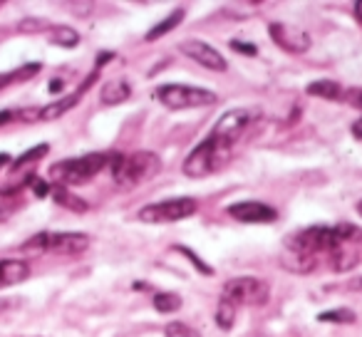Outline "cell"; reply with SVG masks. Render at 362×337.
Returning <instances> with one entry per match:
<instances>
[{
  "label": "cell",
  "mask_w": 362,
  "mask_h": 337,
  "mask_svg": "<svg viewBox=\"0 0 362 337\" xmlns=\"http://www.w3.org/2000/svg\"><path fill=\"white\" fill-rule=\"evenodd\" d=\"M129 97H132L129 82H127V80H112V82H107V85L102 87L100 100H102V105L115 107V105H122V102H127Z\"/></svg>",
  "instance_id": "cell-14"
},
{
  "label": "cell",
  "mask_w": 362,
  "mask_h": 337,
  "mask_svg": "<svg viewBox=\"0 0 362 337\" xmlns=\"http://www.w3.org/2000/svg\"><path fill=\"white\" fill-rule=\"evenodd\" d=\"M40 72V62H30V65H23L21 70H11L0 75V90H6L11 85H21V82H28Z\"/></svg>",
  "instance_id": "cell-17"
},
{
  "label": "cell",
  "mask_w": 362,
  "mask_h": 337,
  "mask_svg": "<svg viewBox=\"0 0 362 337\" xmlns=\"http://www.w3.org/2000/svg\"><path fill=\"white\" fill-rule=\"evenodd\" d=\"M115 151H92V154L77 156V159H65L52 164L50 179L57 187H82V184L92 182L97 174L112 166Z\"/></svg>",
  "instance_id": "cell-2"
},
{
  "label": "cell",
  "mask_w": 362,
  "mask_h": 337,
  "mask_svg": "<svg viewBox=\"0 0 362 337\" xmlns=\"http://www.w3.org/2000/svg\"><path fill=\"white\" fill-rule=\"evenodd\" d=\"M271 290H268V283L258 280L251 276L231 278L223 285V300H228L231 305H246V307H261L268 302Z\"/></svg>",
  "instance_id": "cell-7"
},
{
  "label": "cell",
  "mask_w": 362,
  "mask_h": 337,
  "mask_svg": "<svg viewBox=\"0 0 362 337\" xmlns=\"http://www.w3.org/2000/svg\"><path fill=\"white\" fill-rule=\"evenodd\" d=\"M256 112L251 110H231L214 124L209 139H204L192 154L184 159V174L189 179H204L218 174L228 161L233 159V149L236 141L251 129Z\"/></svg>",
  "instance_id": "cell-1"
},
{
  "label": "cell",
  "mask_w": 362,
  "mask_h": 337,
  "mask_svg": "<svg viewBox=\"0 0 362 337\" xmlns=\"http://www.w3.org/2000/svg\"><path fill=\"white\" fill-rule=\"evenodd\" d=\"M154 310H159V312L181 310V297L176 295V292H156L154 295Z\"/></svg>",
  "instance_id": "cell-22"
},
{
  "label": "cell",
  "mask_w": 362,
  "mask_h": 337,
  "mask_svg": "<svg viewBox=\"0 0 362 337\" xmlns=\"http://www.w3.org/2000/svg\"><path fill=\"white\" fill-rule=\"evenodd\" d=\"M156 100L166 110H194V107H209L216 102V95L206 87H192V85H161L156 90Z\"/></svg>",
  "instance_id": "cell-6"
},
{
  "label": "cell",
  "mask_w": 362,
  "mask_h": 337,
  "mask_svg": "<svg viewBox=\"0 0 362 337\" xmlns=\"http://www.w3.org/2000/svg\"><path fill=\"white\" fill-rule=\"evenodd\" d=\"M342 102H347V105L355 107V110H362V87H350V90H345Z\"/></svg>",
  "instance_id": "cell-26"
},
{
  "label": "cell",
  "mask_w": 362,
  "mask_h": 337,
  "mask_svg": "<svg viewBox=\"0 0 362 337\" xmlns=\"http://www.w3.org/2000/svg\"><path fill=\"white\" fill-rule=\"evenodd\" d=\"M184 16H187V13L181 11V8H176L174 13H169V18H164V20L159 23V25H154L149 32H146V42L159 40V37H164L166 32H171L174 28H179V25H181V20H184Z\"/></svg>",
  "instance_id": "cell-18"
},
{
  "label": "cell",
  "mask_w": 362,
  "mask_h": 337,
  "mask_svg": "<svg viewBox=\"0 0 362 337\" xmlns=\"http://www.w3.org/2000/svg\"><path fill=\"white\" fill-rule=\"evenodd\" d=\"M166 337H202L199 335V330H194L192 325H187V322H169L164 330Z\"/></svg>",
  "instance_id": "cell-24"
},
{
  "label": "cell",
  "mask_w": 362,
  "mask_h": 337,
  "mask_svg": "<svg viewBox=\"0 0 362 337\" xmlns=\"http://www.w3.org/2000/svg\"><path fill=\"white\" fill-rule=\"evenodd\" d=\"M6 164H11V154H6V151H0V169Z\"/></svg>",
  "instance_id": "cell-31"
},
{
  "label": "cell",
  "mask_w": 362,
  "mask_h": 337,
  "mask_svg": "<svg viewBox=\"0 0 362 337\" xmlns=\"http://www.w3.org/2000/svg\"><path fill=\"white\" fill-rule=\"evenodd\" d=\"M33 191H35V196H47V191H52L50 187H47L45 182H33Z\"/></svg>",
  "instance_id": "cell-28"
},
{
  "label": "cell",
  "mask_w": 362,
  "mask_h": 337,
  "mask_svg": "<svg viewBox=\"0 0 362 337\" xmlns=\"http://www.w3.org/2000/svg\"><path fill=\"white\" fill-rule=\"evenodd\" d=\"M179 50L184 52L189 60L199 62V65L206 67V70H211V72H226L228 70L226 57H223L216 47H211L204 40H184L179 45Z\"/></svg>",
  "instance_id": "cell-10"
},
{
  "label": "cell",
  "mask_w": 362,
  "mask_h": 337,
  "mask_svg": "<svg viewBox=\"0 0 362 337\" xmlns=\"http://www.w3.org/2000/svg\"><path fill=\"white\" fill-rule=\"evenodd\" d=\"M268 32H271V40L276 42L281 50H286L288 55H305L313 45L310 35H308L305 30L288 25V23H271Z\"/></svg>",
  "instance_id": "cell-9"
},
{
  "label": "cell",
  "mask_w": 362,
  "mask_h": 337,
  "mask_svg": "<svg viewBox=\"0 0 362 337\" xmlns=\"http://www.w3.org/2000/svg\"><path fill=\"white\" fill-rule=\"evenodd\" d=\"M60 87H62V82H60V80H52V82H50V90H52V92H57Z\"/></svg>",
  "instance_id": "cell-33"
},
{
  "label": "cell",
  "mask_w": 362,
  "mask_h": 337,
  "mask_svg": "<svg viewBox=\"0 0 362 337\" xmlns=\"http://www.w3.org/2000/svg\"><path fill=\"white\" fill-rule=\"evenodd\" d=\"M226 213L233 218V221H241V223H271L278 218L276 208L268 206V203H261V201L231 203V206L226 208Z\"/></svg>",
  "instance_id": "cell-11"
},
{
  "label": "cell",
  "mask_w": 362,
  "mask_h": 337,
  "mask_svg": "<svg viewBox=\"0 0 362 337\" xmlns=\"http://www.w3.org/2000/svg\"><path fill=\"white\" fill-rule=\"evenodd\" d=\"M236 305H231L228 300H223L221 297V302H218V310H216V325L221 327V330H233V325H236Z\"/></svg>",
  "instance_id": "cell-20"
},
{
  "label": "cell",
  "mask_w": 362,
  "mask_h": 337,
  "mask_svg": "<svg viewBox=\"0 0 362 337\" xmlns=\"http://www.w3.org/2000/svg\"><path fill=\"white\" fill-rule=\"evenodd\" d=\"M357 213H360V216H362V201L357 203Z\"/></svg>",
  "instance_id": "cell-34"
},
{
  "label": "cell",
  "mask_w": 362,
  "mask_h": 337,
  "mask_svg": "<svg viewBox=\"0 0 362 337\" xmlns=\"http://www.w3.org/2000/svg\"><path fill=\"white\" fill-rule=\"evenodd\" d=\"M50 40L55 42V45H60V47H75L77 42H80V35H77V32L72 30V28L57 25V28H52Z\"/></svg>",
  "instance_id": "cell-21"
},
{
  "label": "cell",
  "mask_w": 362,
  "mask_h": 337,
  "mask_svg": "<svg viewBox=\"0 0 362 337\" xmlns=\"http://www.w3.org/2000/svg\"><path fill=\"white\" fill-rule=\"evenodd\" d=\"M13 119H16V114H13L11 110H3V112H0V126L8 124V122H13Z\"/></svg>",
  "instance_id": "cell-30"
},
{
  "label": "cell",
  "mask_w": 362,
  "mask_h": 337,
  "mask_svg": "<svg viewBox=\"0 0 362 337\" xmlns=\"http://www.w3.org/2000/svg\"><path fill=\"white\" fill-rule=\"evenodd\" d=\"M231 47H233V50H238V52H241V55H248V57H256V55H258L256 45H251V42L233 40V42H231Z\"/></svg>",
  "instance_id": "cell-27"
},
{
  "label": "cell",
  "mask_w": 362,
  "mask_h": 337,
  "mask_svg": "<svg viewBox=\"0 0 362 337\" xmlns=\"http://www.w3.org/2000/svg\"><path fill=\"white\" fill-rule=\"evenodd\" d=\"M176 251H181V253H184V256H187L189 261H192L194 266L199 268V273H204V276H214L211 266H206V263H202V261H199V256H197V253L192 251V248H181V246H179V248H176Z\"/></svg>",
  "instance_id": "cell-25"
},
{
  "label": "cell",
  "mask_w": 362,
  "mask_h": 337,
  "mask_svg": "<svg viewBox=\"0 0 362 337\" xmlns=\"http://www.w3.org/2000/svg\"><path fill=\"white\" fill-rule=\"evenodd\" d=\"M317 320L320 322H340V325H345V322H355V312H352L350 307H335V310L320 312Z\"/></svg>",
  "instance_id": "cell-23"
},
{
  "label": "cell",
  "mask_w": 362,
  "mask_h": 337,
  "mask_svg": "<svg viewBox=\"0 0 362 337\" xmlns=\"http://www.w3.org/2000/svg\"><path fill=\"white\" fill-rule=\"evenodd\" d=\"M30 268L23 261H0V288L18 285V283L28 280Z\"/></svg>",
  "instance_id": "cell-12"
},
{
  "label": "cell",
  "mask_w": 362,
  "mask_h": 337,
  "mask_svg": "<svg viewBox=\"0 0 362 337\" xmlns=\"http://www.w3.org/2000/svg\"><path fill=\"white\" fill-rule=\"evenodd\" d=\"M305 92L310 97H320V100H327V102H342V95H345V90H342V87L337 85V82H332V80L310 82Z\"/></svg>",
  "instance_id": "cell-15"
},
{
  "label": "cell",
  "mask_w": 362,
  "mask_h": 337,
  "mask_svg": "<svg viewBox=\"0 0 362 337\" xmlns=\"http://www.w3.org/2000/svg\"><path fill=\"white\" fill-rule=\"evenodd\" d=\"M52 199H55L57 206L67 208V211H75V213H85L90 211V203L85 201V199L75 196L72 191H67L65 187H55L52 189Z\"/></svg>",
  "instance_id": "cell-16"
},
{
  "label": "cell",
  "mask_w": 362,
  "mask_h": 337,
  "mask_svg": "<svg viewBox=\"0 0 362 337\" xmlns=\"http://www.w3.org/2000/svg\"><path fill=\"white\" fill-rule=\"evenodd\" d=\"M161 169V161L154 151H132V154H117L112 159V179L117 187H136L154 179Z\"/></svg>",
  "instance_id": "cell-3"
},
{
  "label": "cell",
  "mask_w": 362,
  "mask_h": 337,
  "mask_svg": "<svg viewBox=\"0 0 362 337\" xmlns=\"http://www.w3.org/2000/svg\"><path fill=\"white\" fill-rule=\"evenodd\" d=\"M80 100H82V92L77 90V92H72V95L62 97V100L50 102V105L42 107V110H40V122H55V119H60V117L67 114V112H70L72 107H77V102H80Z\"/></svg>",
  "instance_id": "cell-13"
},
{
  "label": "cell",
  "mask_w": 362,
  "mask_h": 337,
  "mask_svg": "<svg viewBox=\"0 0 362 337\" xmlns=\"http://www.w3.org/2000/svg\"><path fill=\"white\" fill-rule=\"evenodd\" d=\"M197 213V201L194 199H169V201L149 203L139 211L141 223H176L184 218H192Z\"/></svg>",
  "instance_id": "cell-8"
},
{
  "label": "cell",
  "mask_w": 362,
  "mask_h": 337,
  "mask_svg": "<svg viewBox=\"0 0 362 337\" xmlns=\"http://www.w3.org/2000/svg\"><path fill=\"white\" fill-rule=\"evenodd\" d=\"M350 131H352V136H355V139H362V117L350 126Z\"/></svg>",
  "instance_id": "cell-29"
},
{
  "label": "cell",
  "mask_w": 362,
  "mask_h": 337,
  "mask_svg": "<svg viewBox=\"0 0 362 337\" xmlns=\"http://www.w3.org/2000/svg\"><path fill=\"white\" fill-rule=\"evenodd\" d=\"M90 246L85 233H52L42 231L23 243L25 253H60V256H80Z\"/></svg>",
  "instance_id": "cell-5"
},
{
  "label": "cell",
  "mask_w": 362,
  "mask_h": 337,
  "mask_svg": "<svg viewBox=\"0 0 362 337\" xmlns=\"http://www.w3.org/2000/svg\"><path fill=\"white\" fill-rule=\"evenodd\" d=\"M47 151H50V146H47V144H37V146H33V149H28L25 154H21L16 161H13V172H21V169H25V166L40 161Z\"/></svg>",
  "instance_id": "cell-19"
},
{
  "label": "cell",
  "mask_w": 362,
  "mask_h": 337,
  "mask_svg": "<svg viewBox=\"0 0 362 337\" xmlns=\"http://www.w3.org/2000/svg\"><path fill=\"white\" fill-rule=\"evenodd\" d=\"M362 261V231L352 223L335 226V243H332L327 268L332 273L352 271Z\"/></svg>",
  "instance_id": "cell-4"
},
{
  "label": "cell",
  "mask_w": 362,
  "mask_h": 337,
  "mask_svg": "<svg viewBox=\"0 0 362 337\" xmlns=\"http://www.w3.org/2000/svg\"><path fill=\"white\" fill-rule=\"evenodd\" d=\"M355 16H357V20L362 23V0H357L355 3Z\"/></svg>",
  "instance_id": "cell-32"
}]
</instances>
